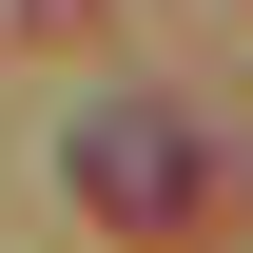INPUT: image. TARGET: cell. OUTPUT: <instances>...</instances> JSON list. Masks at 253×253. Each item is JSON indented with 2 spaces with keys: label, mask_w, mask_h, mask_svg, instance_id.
<instances>
[{
  "label": "cell",
  "mask_w": 253,
  "mask_h": 253,
  "mask_svg": "<svg viewBox=\"0 0 253 253\" xmlns=\"http://www.w3.org/2000/svg\"><path fill=\"white\" fill-rule=\"evenodd\" d=\"M78 195H97L117 234H214V214H234L214 156H195L175 117H136V97H117V117H78Z\"/></svg>",
  "instance_id": "obj_1"
}]
</instances>
